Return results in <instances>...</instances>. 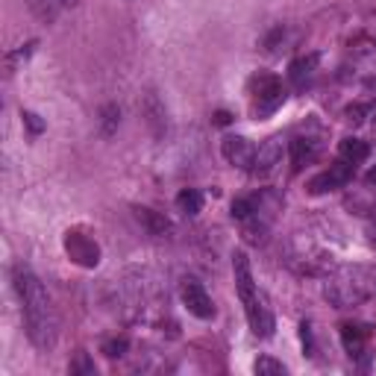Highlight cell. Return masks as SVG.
I'll return each instance as SVG.
<instances>
[{
	"label": "cell",
	"mask_w": 376,
	"mask_h": 376,
	"mask_svg": "<svg viewBox=\"0 0 376 376\" xmlns=\"http://www.w3.org/2000/svg\"><path fill=\"white\" fill-rule=\"evenodd\" d=\"M12 282H15L18 300H21V309H24L30 341L39 350L53 347V341H56V312H53L50 294L44 291L42 279L35 277L27 265H15Z\"/></svg>",
	"instance_id": "obj_1"
},
{
	"label": "cell",
	"mask_w": 376,
	"mask_h": 376,
	"mask_svg": "<svg viewBox=\"0 0 376 376\" xmlns=\"http://www.w3.org/2000/svg\"><path fill=\"white\" fill-rule=\"evenodd\" d=\"M376 294V267L370 265H338L324 282V297L335 309L362 306Z\"/></svg>",
	"instance_id": "obj_2"
},
{
	"label": "cell",
	"mask_w": 376,
	"mask_h": 376,
	"mask_svg": "<svg viewBox=\"0 0 376 376\" xmlns=\"http://www.w3.org/2000/svg\"><path fill=\"white\" fill-rule=\"evenodd\" d=\"M232 274H236V289L241 294L250 329H253L259 338H271L274 335V315H271V309L265 306V300H262V294L256 289L253 271H250V259H247L244 250H238V253L232 256Z\"/></svg>",
	"instance_id": "obj_3"
},
{
	"label": "cell",
	"mask_w": 376,
	"mask_h": 376,
	"mask_svg": "<svg viewBox=\"0 0 376 376\" xmlns=\"http://www.w3.org/2000/svg\"><path fill=\"white\" fill-rule=\"evenodd\" d=\"M65 253L71 256V262L80 267H97L100 265V247L95 238H88L85 232L71 229L65 236Z\"/></svg>",
	"instance_id": "obj_4"
},
{
	"label": "cell",
	"mask_w": 376,
	"mask_h": 376,
	"mask_svg": "<svg viewBox=\"0 0 376 376\" xmlns=\"http://www.w3.org/2000/svg\"><path fill=\"white\" fill-rule=\"evenodd\" d=\"M350 180H353V162L341 159V162H335L327 171H320L317 176H312V180H309V191L312 194H327V191H335V188L347 186Z\"/></svg>",
	"instance_id": "obj_5"
},
{
	"label": "cell",
	"mask_w": 376,
	"mask_h": 376,
	"mask_svg": "<svg viewBox=\"0 0 376 376\" xmlns=\"http://www.w3.org/2000/svg\"><path fill=\"white\" fill-rule=\"evenodd\" d=\"M221 153L229 165L236 168H244V171H253V162H256V147L250 145L244 135H226L221 141Z\"/></svg>",
	"instance_id": "obj_6"
},
{
	"label": "cell",
	"mask_w": 376,
	"mask_h": 376,
	"mask_svg": "<svg viewBox=\"0 0 376 376\" xmlns=\"http://www.w3.org/2000/svg\"><path fill=\"white\" fill-rule=\"evenodd\" d=\"M183 303H186V309L194 315V317H200V320H209L214 315V306H212V297L206 294V289L197 279H186L183 282Z\"/></svg>",
	"instance_id": "obj_7"
},
{
	"label": "cell",
	"mask_w": 376,
	"mask_h": 376,
	"mask_svg": "<svg viewBox=\"0 0 376 376\" xmlns=\"http://www.w3.org/2000/svg\"><path fill=\"white\" fill-rule=\"evenodd\" d=\"M282 100H285L282 83H279L277 77H262V80L256 83V109H259L262 115L274 112L277 106H282Z\"/></svg>",
	"instance_id": "obj_8"
},
{
	"label": "cell",
	"mask_w": 376,
	"mask_h": 376,
	"mask_svg": "<svg viewBox=\"0 0 376 376\" xmlns=\"http://www.w3.org/2000/svg\"><path fill=\"white\" fill-rule=\"evenodd\" d=\"M141 112H145L147 127L153 130V135H156V138H165V133H168V112H165V103L159 100L153 92H147L145 100H141Z\"/></svg>",
	"instance_id": "obj_9"
},
{
	"label": "cell",
	"mask_w": 376,
	"mask_h": 376,
	"mask_svg": "<svg viewBox=\"0 0 376 376\" xmlns=\"http://www.w3.org/2000/svg\"><path fill=\"white\" fill-rule=\"evenodd\" d=\"M282 162V138H267L265 145L256 150V162H253V174L267 176L274 174L277 165Z\"/></svg>",
	"instance_id": "obj_10"
},
{
	"label": "cell",
	"mask_w": 376,
	"mask_h": 376,
	"mask_svg": "<svg viewBox=\"0 0 376 376\" xmlns=\"http://www.w3.org/2000/svg\"><path fill=\"white\" fill-rule=\"evenodd\" d=\"M135 218H138V224L145 226L150 236H168V232L174 229L171 226V221L165 218L162 212H156V209H147V206H138L135 209Z\"/></svg>",
	"instance_id": "obj_11"
},
{
	"label": "cell",
	"mask_w": 376,
	"mask_h": 376,
	"mask_svg": "<svg viewBox=\"0 0 376 376\" xmlns=\"http://www.w3.org/2000/svg\"><path fill=\"white\" fill-rule=\"evenodd\" d=\"M368 338H370V327H365V324H344L341 327V341H344V350L350 356H359L368 344Z\"/></svg>",
	"instance_id": "obj_12"
},
{
	"label": "cell",
	"mask_w": 376,
	"mask_h": 376,
	"mask_svg": "<svg viewBox=\"0 0 376 376\" xmlns=\"http://www.w3.org/2000/svg\"><path fill=\"white\" fill-rule=\"evenodd\" d=\"M315 156H317V141H312V138H294L291 141V162L297 171L303 165L315 162Z\"/></svg>",
	"instance_id": "obj_13"
},
{
	"label": "cell",
	"mask_w": 376,
	"mask_h": 376,
	"mask_svg": "<svg viewBox=\"0 0 376 376\" xmlns=\"http://www.w3.org/2000/svg\"><path fill=\"white\" fill-rule=\"evenodd\" d=\"M368 153H370V147H368V141H362V138H344L341 141V159H347V162H353V165L365 162Z\"/></svg>",
	"instance_id": "obj_14"
},
{
	"label": "cell",
	"mask_w": 376,
	"mask_h": 376,
	"mask_svg": "<svg viewBox=\"0 0 376 376\" xmlns=\"http://www.w3.org/2000/svg\"><path fill=\"white\" fill-rule=\"evenodd\" d=\"M176 209H180L183 214H197L203 209V194L197 188H183L180 194H176Z\"/></svg>",
	"instance_id": "obj_15"
},
{
	"label": "cell",
	"mask_w": 376,
	"mask_h": 376,
	"mask_svg": "<svg viewBox=\"0 0 376 376\" xmlns=\"http://www.w3.org/2000/svg\"><path fill=\"white\" fill-rule=\"evenodd\" d=\"M118 123H121V109H118V106L115 103L103 106V112H100V133L103 135H115Z\"/></svg>",
	"instance_id": "obj_16"
},
{
	"label": "cell",
	"mask_w": 376,
	"mask_h": 376,
	"mask_svg": "<svg viewBox=\"0 0 376 376\" xmlns=\"http://www.w3.org/2000/svg\"><path fill=\"white\" fill-rule=\"evenodd\" d=\"M253 373H259V376H285L289 368H285L282 362H277V359H271V356H262V359L253 362Z\"/></svg>",
	"instance_id": "obj_17"
},
{
	"label": "cell",
	"mask_w": 376,
	"mask_h": 376,
	"mask_svg": "<svg viewBox=\"0 0 376 376\" xmlns=\"http://www.w3.org/2000/svg\"><path fill=\"white\" fill-rule=\"evenodd\" d=\"M317 65V56H309V59H297V62H291V80L300 85L303 80H309V74H312V68Z\"/></svg>",
	"instance_id": "obj_18"
},
{
	"label": "cell",
	"mask_w": 376,
	"mask_h": 376,
	"mask_svg": "<svg viewBox=\"0 0 376 376\" xmlns=\"http://www.w3.org/2000/svg\"><path fill=\"white\" fill-rule=\"evenodd\" d=\"M59 4H62V0H32V9H35V15H39L42 21H53L56 12H59Z\"/></svg>",
	"instance_id": "obj_19"
},
{
	"label": "cell",
	"mask_w": 376,
	"mask_h": 376,
	"mask_svg": "<svg viewBox=\"0 0 376 376\" xmlns=\"http://www.w3.org/2000/svg\"><path fill=\"white\" fill-rule=\"evenodd\" d=\"M253 203H250V200H244V197H238V200H232V218H236V221H250V218H253Z\"/></svg>",
	"instance_id": "obj_20"
},
{
	"label": "cell",
	"mask_w": 376,
	"mask_h": 376,
	"mask_svg": "<svg viewBox=\"0 0 376 376\" xmlns=\"http://www.w3.org/2000/svg\"><path fill=\"white\" fill-rule=\"evenodd\" d=\"M127 338H112V341H106L103 344V353L106 356H109V359H118V356H123V353H127Z\"/></svg>",
	"instance_id": "obj_21"
},
{
	"label": "cell",
	"mask_w": 376,
	"mask_h": 376,
	"mask_svg": "<svg viewBox=\"0 0 376 376\" xmlns=\"http://www.w3.org/2000/svg\"><path fill=\"white\" fill-rule=\"evenodd\" d=\"M71 373H88V376H92V373H95V362L88 359L85 353H80L77 362H71Z\"/></svg>",
	"instance_id": "obj_22"
},
{
	"label": "cell",
	"mask_w": 376,
	"mask_h": 376,
	"mask_svg": "<svg viewBox=\"0 0 376 376\" xmlns=\"http://www.w3.org/2000/svg\"><path fill=\"white\" fill-rule=\"evenodd\" d=\"M21 118H24V123L30 127V133H32V135H39V133L44 130V121H42L39 115H35V112H21Z\"/></svg>",
	"instance_id": "obj_23"
},
{
	"label": "cell",
	"mask_w": 376,
	"mask_h": 376,
	"mask_svg": "<svg viewBox=\"0 0 376 376\" xmlns=\"http://www.w3.org/2000/svg\"><path fill=\"white\" fill-rule=\"evenodd\" d=\"M300 338H303V347H306V353H312V329H309V324L300 327Z\"/></svg>",
	"instance_id": "obj_24"
},
{
	"label": "cell",
	"mask_w": 376,
	"mask_h": 376,
	"mask_svg": "<svg viewBox=\"0 0 376 376\" xmlns=\"http://www.w3.org/2000/svg\"><path fill=\"white\" fill-rule=\"evenodd\" d=\"M347 115H350V121H356V123H359V121H362V115H365V106H350V109H347Z\"/></svg>",
	"instance_id": "obj_25"
},
{
	"label": "cell",
	"mask_w": 376,
	"mask_h": 376,
	"mask_svg": "<svg viewBox=\"0 0 376 376\" xmlns=\"http://www.w3.org/2000/svg\"><path fill=\"white\" fill-rule=\"evenodd\" d=\"M229 121H232V115H229V112H224V109H221V112H214V123H218V127H226Z\"/></svg>",
	"instance_id": "obj_26"
},
{
	"label": "cell",
	"mask_w": 376,
	"mask_h": 376,
	"mask_svg": "<svg viewBox=\"0 0 376 376\" xmlns=\"http://www.w3.org/2000/svg\"><path fill=\"white\" fill-rule=\"evenodd\" d=\"M368 236H370V244L376 247V214L370 218V226H368Z\"/></svg>",
	"instance_id": "obj_27"
},
{
	"label": "cell",
	"mask_w": 376,
	"mask_h": 376,
	"mask_svg": "<svg viewBox=\"0 0 376 376\" xmlns=\"http://www.w3.org/2000/svg\"><path fill=\"white\" fill-rule=\"evenodd\" d=\"M368 183H370V186H376V168L368 174Z\"/></svg>",
	"instance_id": "obj_28"
},
{
	"label": "cell",
	"mask_w": 376,
	"mask_h": 376,
	"mask_svg": "<svg viewBox=\"0 0 376 376\" xmlns=\"http://www.w3.org/2000/svg\"><path fill=\"white\" fill-rule=\"evenodd\" d=\"M62 4H74V0H62Z\"/></svg>",
	"instance_id": "obj_29"
}]
</instances>
